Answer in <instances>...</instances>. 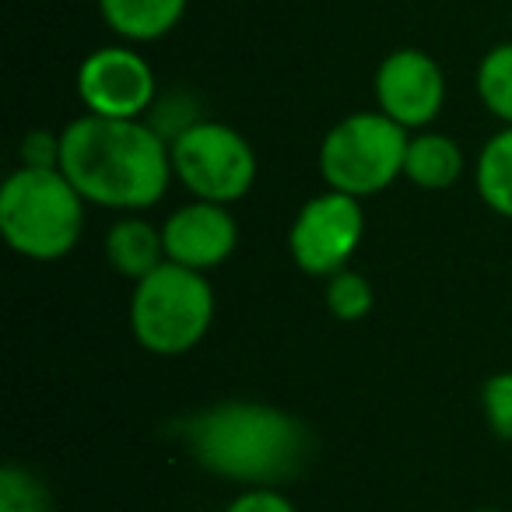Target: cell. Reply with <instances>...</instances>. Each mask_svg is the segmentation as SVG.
<instances>
[{"label": "cell", "instance_id": "6da1fadb", "mask_svg": "<svg viewBox=\"0 0 512 512\" xmlns=\"http://www.w3.org/2000/svg\"><path fill=\"white\" fill-rule=\"evenodd\" d=\"M169 435L204 470L246 488H278L313 453L306 421L260 400H221L172 421Z\"/></svg>", "mask_w": 512, "mask_h": 512}, {"label": "cell", "instance_id": "7a4b0ae2", "mask_svg": "<svg viewBox=\"0 0 512 512\" xmlns=\"http://www.w3.org/2000/svg\"><path fill=\"white\" fill-rule=\"evenodd\" d=\"M60 172L85 204L123 214L148 211L172 183L169 141L148 120L85 113L60 130Z\"/></svg>", "mask_w": 512, "mask_h": 512}, {"label": "cell", "instance_id": "3957f363", "mask_svg": "<svg viewBox=\"0 0 512 512\" xmlns=\"http://www.w3.org/2000/svg\"><path fill=\"white\" fill-rule=\"evenodd\" d=\"M0 232L25 260H64L85 232V197L60 169L18 165L0 186Z\"/></svg>", "mask_w": 512, "mask_h": 512}, {"label": "cell", "instance_id": "277c9868", "mask_svg": "<svg viewBox=\"0 0 512 512\" xmlns=\"http://www.w3.org/2000/svg\"><path fill=\"white\" fill-rule=\"evenodd\" d=\"M130 334L144 351L176 358L193 351L214 323V288L207 274L165 260L130 295Z\"/></svg>", "mask_w": 512, "mask_h": 512}, {"label": "cell", "instance_id": "5b68a950", "mask_svg": "<svg viewBox=\"0 0 512 512\" xmlns=\"http://www.w3.org/2000/svg\"><path fill=\"white\" fill-rule=\"evenodd\" d=\"M411 130L393 123L386 113H351L337 120L320 141V176L327 190L348 197H372L404 176Z\"/></svg>", "mask_w": 512, "mask_h": 512}, {"label": "cell", "instance_id": "8992f818", "mask_svg": "<svg viewBox=\"0 0 512 512\" xmlns=\"http://www.w3.org/2000/svg\"><path fill=\"white\" fill-rule=\"evenodd\" d=\"M172 176L193 200L235 204L256 183V151L235 127L221 120H197L169 144Z\"/></svg>", "mask_w": 512, "mask_h": 512}, {"label": "cell", "instance_id": "52a82bcc", "mask_svg": "<svg viewBox=\"0 0 512 512\" xmlns=\"http://www.w3.org/2000/svg\"><path fill=\"white\" fill-rule=\"evenodd\" d=\"M365 239V207L358 197L337 190H323L299 207L288 228V253L295 267L309 278H323L344 271Z\"/></svg>", "mask_w": 512, "mask_h": 512}, {"label": "cell", "instance_id": "ba28073f", "mask_svg": "<svg viewBox=\"0 0 512 512\" xmlns=\"http://www.w3.org/2000/svg\"><path fill=\"white\" fill-rule=\"evenodd\" d=\"M78 99L85 113L106 120H144L158 102V78L130 43L99 46L78 67Z\"/></svg>", "mask_w": 512, "mask_h": 512}, {"label": "cell", "instance_id": "9c48e42d", "mask_svg": "<svg viewBox=\"0 0 512 512\" xmlns=\"http://www.w3.org/2000/svg\"><path fill=\"white\" fill-rule=\"evenodd\" d=\"M376 102L404 130H428L446 106V74L425 50H393L376 67Z\"/></svg>", "mask_w": 512, "mask_h": 512}, {"label": "cell", "instance_id": "30bf717a", "mask_svg": "<svg viewBox=\"0 0 512 512\" xmlns=\"http://www.w3.org/2000/svg\"><path fill=\"white\" fill-rule=\"evenodd\" d=\"M165 260L190 271H214L235 253L239 246V225L225 204L211 200H190L176 207L162 225Z\"/></svg>", "mask_w": 512, "mask_h": 512}, {"label": "cell", "instance_id": "8fae6325", "mask_svg": "<svg viewBox=\"0 0 512 512\" xmlns=\"http://www.w3.org/2000/svg\"><path fill=\"white\" fill-rule=\"evenodd\" d=\"M102 249H106V264L134 285L165 264L162 225H151L141 214H123L120 221H113Z\"/></svg>", "mask_w": 512, "mask_h": 512}, {"label": "cell", "instance_id": "7c38bea8", "mask_svg": "<svg viewBox=\"0 0 512 512\" xmlns=\"http://www.w3.org/2000/svg\"><path fill=\"white\" fill-rule=\"evenodd\" d=\"M190 0H99V15L113 36L130 46L158 43L186 15Z\"/></svg>", "mask_w": 512, "mask_h": 512}, {"label": "cell", "instance_id": "4fadbf2b", "mask_svg": "<svg viewBox=\"0 0 512 512\" xmlns=\"http://www.w3.org/2000/svg\"><path fill=\"white\" fill-rule=\"evenodd\" d=\"M467 169L463 148L449 134L439 130H418L407 141L404 158V179L421 190H449Z\"/></svg>", "mask_w": 512, "mask_h": 512}, {"label": "cell", "instance_id": "5bb4252c", "mask_svg": "<svg viewBox=\"0 0 512 512\" xmlns=\"http://www.w3.org/2000/svg\"><path fill=\"white\" fill-rule=\"evenodd\" d=\"M477 197L502 218H512V127H502L488 137L477 155Z\"/></svg>", "mask_w": 512, "mask_h": 512}, {"label": "cell", "instance_id": "9a60e30c", "mask_svg": "<svg viewBox=\"0 0 512 512\" xmlns=\"http://www.w3.org/2000/svg\"><path fill=\"white\" fill-rule=\"evenodd\" d=\"M477 99L502 127H512V43H498L477 64Z\"/></svg>", "mask_w": 512, "mask_h": 512}, {"label": "cell", "instance_id": "2e32d148", "mask_svg": "<svg viewBox=\"0 0 512 512\" xmlns=\"http://www.w3.org/2000/svg\"><path fill=\"white\" fill-rule=\"evenodd\" d=\"M323 306H327V313L334 316V320L358 323L372 313V306H376V292H372V285H369L365 274L344 267V271L330 274L327 285H323Z\"/></svg>", "mask_w": 512, "mask_h": 512}, {"label": "cell", "instance_id": "e0dca14e", "mask_svg": "<svg viewBox=\"0 0 512 512\" xmlns=\"http://www.w3.org/2000/svg\"><path fill=\"white\" fill-rule=\"evenodd\" d=\"M0 512H53V495L39 474L22 463L0 467Z\"/></svg>", "mask_w": 512, "mask_h": 512}, {"label": "cell", "instance_id": "ac0fdd59", "mask_svg": "<svg viewBox=\"0 0 512 512\" xmlns=\"http://www.w3.org/2000/svg\"><path fill=\"white\" fill-rule=\"evenodd\" d=\"M481 411L498 439L512 442V372H495L481 386Z\"/></svg>", "mask_w": 512, "mask_h": 512}, {"label": "cell", "instance_id": "d6986e66", "mask_svg": "<svg viewBox=\"0 0 512 512\" xmlns=\"http://www.w3.org/2000/svg\"><path fill=\"white\" fill-rule=\"evenodd\" d=\"M18 158L29 169H60V134L53 130H29L18 144Z\"/></svg>", "mask_w": 512, "mask_h": 512}, {"label": "cell", "instance_id": "ffe728a7", "mask_svg": "<svg viewBox=\"0 0 512 512\" xmlns=\"http://www.w3.org/2000/svg\"><path fill=\"white\" fill-rule=\"evenodd\" d=\"M225 512H299L281 488H246L225 505Z\"/></svg>", "mask_w": 512, "mask_h": 512}, {"label": "cell", "instance_id": "44dd1931", "mask_svg": "<svg viewBox=\"0 0 512 512\" xmlns=\"http://www.w3.org/2000/svg\"><path fill=\"white\" fill-rule=\"evenodd\" d=\"M474 512H502V509H491V505H484V509H474Z\"/></svg>", "mask_w": 512, "mask_h": 512}]
</instances>
